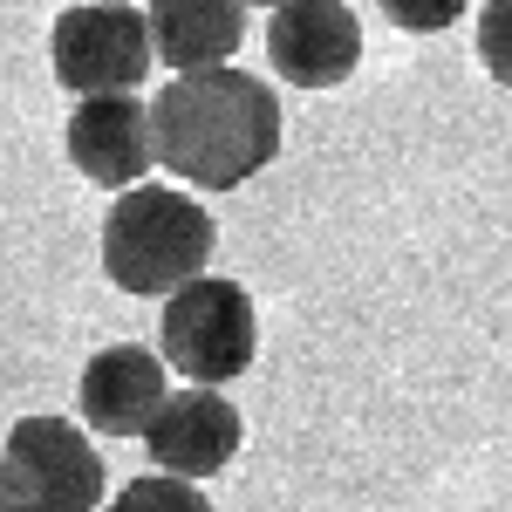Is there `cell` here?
Masks as SVG:
<instances>
[{"label":"cell","mask_w":512,"mask_h":512,"mask_svg":"<svg viewBox=\"0 0 512 512\" xmlns=\"http://www.w3.org/2000/svg\"><path fill=\"white\" fill-rule=\"evenodd\" d=\"M151 151L178 185L233 192L280 158V96L233 62L185 69L151 96Z\"/></svg>","instance_id":"1"},{"label":"cell","mask_w":512,"mask_h":512,"mask_svg":"<svg viewBox=\"0 0 512 512\" xmlns=\"http://www.w3.org/2000/svg\"><path fill=\"white\" fill-rule=\"evenodd\" d=\"M212 246H219V226L192 192L137 178L117 192L110 219H103V274L137 301H164L205 274Z\"/></svg>","instance_id":"2"},{"label":"cell","mask_w":512,"mask_h":512,"mask_svg":"<svg viewBox=\"0 0 512 512\" xmlns=\"http://www.w3.org/2000/svg\"><path fill=\"white\" fill-rule=\"evenodd\" d=\"M158 355L164 369H178L185 383H212L226 390L233 376L253 369L260 355V315L253 294L226 274H198L178 294H164V321H158Z\"/></svg>","instance_id":"3"},{"label":"cell","mask_w":512,"mask_h":512,"mask_svg":"<svg viewBox=\"0 0 512 512\" xmlns=\"http://www.w3.org/2000/svg\"><path fill=\"white\" fill-rule=\"evenodd\" d=\"M110 465L69 417H21L0 444V512H96Z\"/></svg>","instance_id":"4"},{"label":"cell","mask_w":512,"mask_h":512,"mask_svg":"<svg viewBox=\"0 0 512 512\" xmlns=\"http://www.w3.org/2000/svg\"><path fill=\"white\" fill-rule=\"evenodd\" d=\"M48 62H55V82L76 89V96L144 89V76L158 69V55H151V21H144V7H130V0H82L69 14H55Z\"/></svg>","instance_id":"5"},{"label":"cell","mask_w":512,"mask_h":512,"mask_svg":"<svg viewBox=\"0 0 512 512\" xmlns=\"http://www.w3.org/2000/svg\"><path fill=\"white\" fill-rule=\"evenodd\" d=\"M239 410L226 403V390H212V383H185V390H164V403L151 410V424H144V451H151V465L171 478H212L226 472L239 458Z\"/></svg>","instance_id":"6"},{"label":"cell","mask_w":512,"mask_h":512,"mask_svg":"<svg viewBox=\"0 0 512 512\" xmlns=\"http://www.w3.org/2000/svg\"><path fill=\"white\" fill-rule=\"evenodd\" d=\"M267 62L294 89H342L362 62V28L349 0H280L267 7Z\"/></svg>","instance_id":"7"},{"label":"cell","mask_w":512,"mask_h":512,"mask_svg":"<svg viewBox=\"0 0 512 512\" xmlns=\"http://www.w3.org/2000/svg\"><path fill=\"white\" fill-rule=\"evenodd\" d=\"M62 144H69V164H76L89 185H103V192L137 185V178L158 164V151H151V103H144L137 89L76 96Z\"/></svg>","instance_id":"8"},{"label":"cell","mask_w":512,"mask_h":512,"mask_svg":"<svg viewBox=\"0 0 512 512\" xmlns=\"http://www.w3.org/2000/svg\"><path fill=\"white\" fill-rule=\"evenodd\" d=\"M164 390H171V369H164L158 349L110 342V349L89 355V369H82V383H76V403H82V417H89L96 437H144Z\"/></svg>","instance_id":"9"},{"label":"cell","mask_w":512,"mask_h":512,"mask_svg":"<svg viewBox=\"0 0 512 512\" xmlns=\"http://www.w3.org/2000/svg\"><path fill=\"white\" fill-rule=\"evenodd\" d=\"M144 21H151V55L171 76H185V69H219L239 55L246 0H151Z\"/></svg>","instance_id":"10"},{"label":"cell","mask_w":512,"mask_h":512,"mask_svg":"<svg viewBox=\"0 0 512 512\" xmlns=\"http://www.w3.org/2000/svg\"><path fill=\"white\" fill-rule=\"evenodd\" d=\"M103 512H219L192 478H171V472H151V478H130L117 499H103Z\"/></svg>","instance_id":"11"},{"label":"cell","mask_w":512,"mask_h":512,"mask_svg":"<svg viewBox=\"0 0 512 512\" xmlns=\"http://www.w3.org/2000/svg\"><path fill=\"white\" fill-rule=\"evenodd\" d=\"M478 62H485V76L499 89H512V0L478 7Z\"/></svg>","instance_id":"12"},{"label":"cell","mask_w":512,"mask_h":512,"mask_svg":"<svg viewBox=\"0 0 512 512\" xmlns=\"http://www.w3.org/2000/svg\"><path fill=\"white\" fill-rule=\"evenodd\" d=\"M376 7H383V21L403 28V35H444V28L465 21V0H376Z\"/></svg>","instance_id":"13"},{"label":"cell","mask_w":512,"mask_h":512,"mask_svg":"<svg viewBox=\"0 0 512 512\" xmlns=\"http://www.w3.org/2000/svg\"><path fill=\"white\" fill-rule=\"evenodd\" d=\"M253 7H280V0H246V14H253Z\"/></svg>","instance_id":"14"}]
</instances>
